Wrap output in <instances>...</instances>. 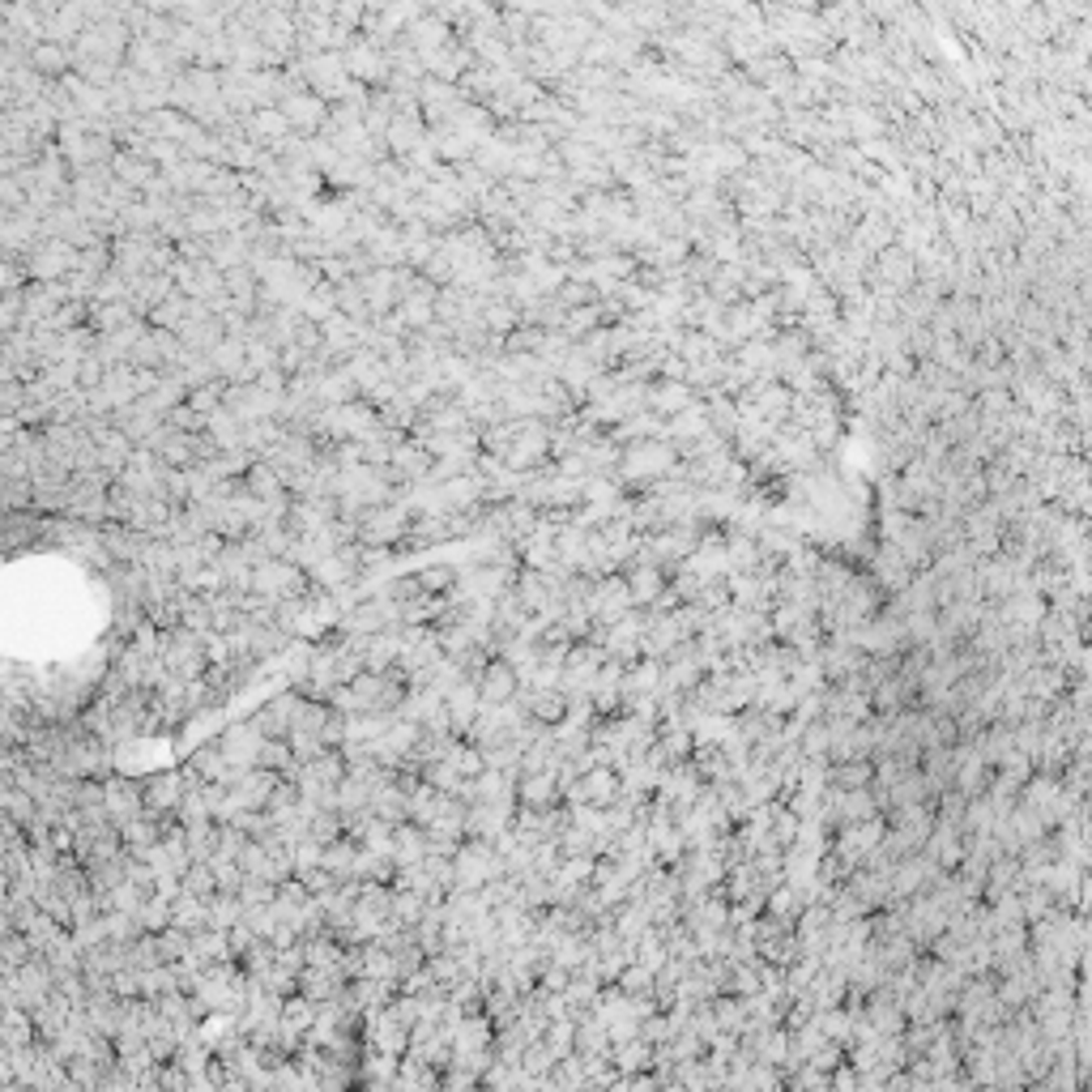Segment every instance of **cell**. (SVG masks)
Listing matches in <instances>:
<instances>
[{
  "label": "cell",
  "mask_w": 1092,
  "mask_h": 1092,
  "mask_svg": "<svg viewBox=\"0 0 1092 1092\" xmlns=\"http://www.w3.org/2000/svg\"><path fill=\"white\" fill-rule=\"evenodd\" d=\"M474 683H478L482 705H487V709H504V705H512L516 687H521V670L512 666L508 653H491V657L478 666Z\"/></svg>",
  "instance_id": "1"
},
{
  "label": "cell",
  "mask_w": 1092,
  "mask_h": 1092,
  "mask_svg": "<svg viewBox=\"0 0 1092 1092\" xmlns=\"http://www.w3.org/2000/svg\"><path fill=\"white\" fill-rule=\"evenodd\" d=\"M555 798H560V790H555L551 773H525L521 785H516V807L525 811H547Z\"/></svg>",
  "instance_id": "2"
},
{
  "label": "cell",
  "mask_w": 1092,
  "mask_h": 1092,
  "mask_svg": "<svg viewBox=\"0 0 1092 1092\" xmlns=\"http://www.w3.org/2000/svg\"><path fill=\"white\" fill-rule=\"evenodd\" d=\"M141 794H146V811L163 815V819L167 815H180V807H184V790L171 777H158L150 785H141Z\"/></svg>",
  "instance_id": "3"
},
{
  "label": "cell",
  "mask_w": 1092,
  "mask_h": 1092,
  "mask_svg": "<svg viewBox=\"0 0 1092 1092\" xmlns=\"http://www.w3.org/2000/svg\"><path fill=\"white\" fill-rule=\"evenodd\" d=\"M564 709H568V700H564V695H560V691H547V687H542V691H538V695H533V700H529V718L538 722V726H555V722L564 718Z\"/></svg>",
  "instance_id": "4"
},
{
  "label": "cell",
  "mask_w": 1092,
  "mask_h": 1092,
  "mask_svg": "<svg viewBox=\"0 0 1092 1092\" xmlns=\"http://www.w3.org/2000/svg\"><path fill=\"white\" fill-rule=\"evenodd\" d=\"M611 781H615V777L606 773V768L589 773V777L581 781V798H585V802H606V798H611Z\"/></svg>",
  "instance_id": "5"
}]
</instances>
